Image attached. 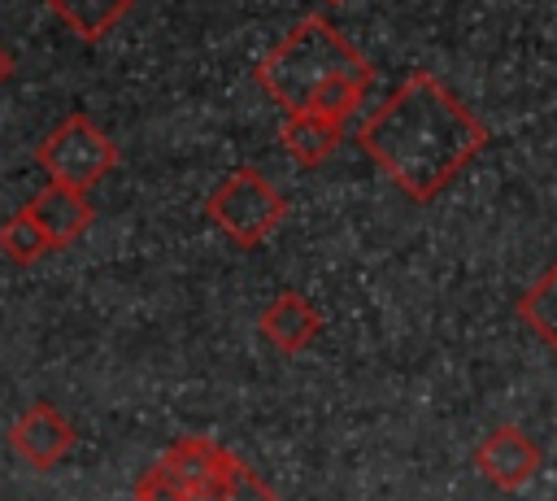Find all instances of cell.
<instances>
[{"label": "cell", "mask_w": 557, "mask_h": 501, "mask_svg": "<svg viewBox=\"0 0 557 501\" xmlns=\"http://www.w3.org/2000/svg\"><path fill=\"white\" fill-rule=\"evenodd\" d=\"M252 78L283 113H326L348 122L374 83V65L322 13H305L257 61Z\"/></svg>", "instance_id": "7a4b0ae2"}, {"label": "cell", "mask_w": 557, "mask_h": 501, "mask_svg": "<svg viewBox=\"0 0 557 501\" xmlns=\"http://www.w3.org/2000/svg\"><path fill=\"white\" fill-rule=\"evenodd\" d=\"M487 126L426 70L400 78V87L357 126L361 152L418 205L435 200L483 148Z\"/></svg>", "instance_id": "6da1fadb"}, {"label": "cell", "mask_w": 557, "mask_h": 501, "mask_svg": "<svg viewBox=\"0 0 557 501\" xmlns=\"http://www.w3.org/2000/svg\"><path fill=\"white\" fill-rule=\"evenodd\" d=\"M218 501H278V497H274V488H270L252 466H244V457H239V466L231 471V479H226V488L218 492Z\"/></svg>", "instance_id": "5bb4252c"}, {"label": "cell", "mask_w": 557, "mask_h": 501, "mask_svg": "<svg viewBox=\"0 0 557 501\" xmlns=\"http://www.w3.org/2000/svg\"><path fill=\"white\" fill-rule=\"evenodd\" d=\"M205 213L209 222L239 248H257L261 240H270L287 213V200L283 192L252 166H239L231 170L205 200Z\"/></svg>", "instance_id": "3957f363"}, {"label": "cell", "mask_w": 557, "mask_h": 501, "mask_svg": "<svg viewBox=\"0 0 557 501\" xmlns=\"http://www.w3.org/2000/svg\"><path fill=\"white\" fill-rule=\"evenodd\" d=\"M9 449H13L22 462H30L35 471H48V466H57V462L74 449V427H70V418H65L57 405L35 401V405L22 410L17 423L9 427Z\"/></svg>", "instance_id": "52a82bcc"}, {"label": "cell", "mask_w": 557, "mask_h": 501, "mask_svg": "<svg viewBox=\"0 0 557 501\" xmlns=\"http://www.w3.org/2000/svg\"><path fill=\"white\" fill-rule=\"evenodd\" d=\"M257 331H261V340H265L270 349H278V353H300V349H309L313 335L322 331V314H318V305H313L305 292H278V296L261 309Z\"/></svg>", "instance_id": "9c48e42d"}, {"label": "cell", "mask_w": 557, "mask_h": 501, "mask_svg": "<svg viewBox=\"0 0 557 501\" xmlns=\"http://www.w3.org/2000/svg\"><path fill=\"white\" fill-rule=\"evenodd\" d=\"M48 248H52L48 235L35 227V218H30L26 209H17L13 218L0 222V253H4L13 266H30V261H39Z\"/></svg>", "instance_id": "4fadbf2b"}, {"label": "cell", "mask_w": 557, "mask_h": 501, "mask_svg": "<svg viewBox=\"0 0 557 501\" xmlns=\"http://www.w3.org/2000/svg\"><path fill=\"white\" fill-rule=\"evenodd\" d=\"M235 466H239V457L231 449H222L218 440L183 436V440H174L157 457L152 475L165 488H174L183 501H218V492L226 488V479H231Z\"/></svg>", "instance_id": "5b68a950"}, {"label": "cell", "mask_w": 557, "mask_h": 501, "mask_svg": "<svg viewBox=\"0 0 557 501\" xmlns=\"http://www.w3.org/2000/svg\"><path fill=\"white\" fill-rule=\"evenodd\" d=\"M518 318L540 335V344H548L557 353V261L518 296Z\"/></svg>", "instance_id": "7c38bea8"}, {"label": "cell", "mask_w": 557, "mask_h": 501, "mask_svg": "<svg viewBox=\"0 0 557 501\" xmlns=\"http://www.w3.org/2000/svg\"><path fill=\"white\" fill-rule=\"evenodd\" d=\"M322 4H344V0H322Z\"/></svg>", "instance_id": "e0dca14e"}, {"label": "cell", "mask_w": 557, "mask_h": 501, "mask_svg": "<svg viewBox=\"0 0 557 501\" xmlns=\"http://www.w3.org/2000/svg\"><path fill=\"white\" fill-rule=\"evenodd\" d=\"M540 462H544V449L522 427H509V423L487 431L474 449V471L500 492H518L522 484H531Z\"/></svg>", "instance_id": "8992f818"}, {"label": "cell", "mask_w": 557, "mask_h": 501, "mask_svg": "<svg viewBox=\"0 0 557 501\" xmlns=\"http://www.w3.org/2000/svg\"><path fill=\"white\" fill-rule=\"evenodd\" d=\"M26 213H30V218H35V227L48 235V244H52V248H65V244L83 240V235H87V227H91V218H96V209H91L87 192L65 187V183H44V187L30 196Z\"/></svg>", "instance_id": "ba28073f"}, {"label": "cell", "mask_w": 557, "mask_h": 501, "mask_svg": "<svg viewBox=\"0 0 557 501\" xmlns=\"http://www.w3.org/2000/svg\"><path fill=\"white\" fill-rule=\"evenodd\" d=\"M135 0H48L52 17H61L83 44H96L104 39L126 13H131Z\"/></svg>", "instance_id": "8fae6325"}, {"label": "cell", "mask_w": 557, "mask_h": 501, "mask_svg": "<svg viewBox=\"0 0 557 501\" xmlns=\"http://www.w3.org/2000/svg\"><path fill=\"white\" fill-rule=\"evenodd\" d=\"M9 74H13V61H9V52H4V48H0V87H4V83H9Z\"/></svg>", "instance_id": "2e32d148"}, {"label": "cell", "mask_w": 557, "mask_h": 501, "mask_svg": "<svg viewBox=\"0 0 557 501\" xmlns=\"http://www.w3.org/2000/svg\"><path fill=\"white\" fill-rule=\"evenodd\" d=\"M131 501H183L174 488H165L152 471H144V479L135 484V492H131Z\"/></svg>", "instance_id": "9a60e30c"}, {"label": "cell", "mask_w": 557, "mask_h": 501, "mask_svg": "<svg viewBox=\"0 0 557 501\" xmlns=\"http://www.w3.org/2000/svg\"><path fill=\"white\" fill-rule=\"evenodd\" d=\"M283 148L300 161V166H322L335 148H339V139H344V122L339 118H326V113H287V122H283Z\"/></svg>", "instance_id": "30bf717a"}, {"label": "cell", "mask_w": 557, "mask_h": 501, "mask_svg": "<svg viewBox=\"0 0 557 501\" xmlns=\"http://www.w3.org/2000/svg\"><path fill=\"white\" fill-rule=\"evenodd\" d=\"M35 161L48 174V183H65V187L91 192L117 166V144L87 113H70V118H61L52 126V135L39 139Z\"/></svg>", "instance_id": "277c9868"}]
</instances>
